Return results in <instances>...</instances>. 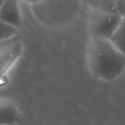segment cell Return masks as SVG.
<instances>
[{"mask_svg": "<svg viewBox=\"0 0 125 125\" xmlns=\"http://www.w3.org/2000/svg\"><path fill=\"white\" fill-rule=\"evenodd\" d=\"M86 59L92 75L100 81H114L125 70V54L109 39L91 37Z\"/></svg>", "mask_w": 125, "mask_h": 125, "instance_id": "obj_1", "label": "cell"}, {"mask_svg": "<svg viewBox=\"0 0 125 125\" xmlns=\"http://www.w3.org/2000/svg\"><path fill=\"white\" fill-rule=\"evenodd\" d=\"M122 18L113 12L90 6L88 27L91 37L109 39Z\"/></svg>", "mask_w": 125, "mask_h": 125, "instance_id": "obj_2", "label": "cell"}, {"mask_svg": "<svg viewBox=\"0 0 125 125\" xmlns=\"http://www.w3.org/2000/svg\"><path fill=\"white\" fill-rule=\"evenodd\" d=\"M23 49V43L18 35L0 42V86L7 81L9 72L21 57Z\"/></svg>", "mask_w": 125, "mask_h": 125, "instance_id": "obj_3", "label": "cell"}, {"mask_svg": "<svg viewBox=\"0 0 125 125\" xmlns=\"http://www.w3.org/2000/svg\"><path fill=\"white\" fill-rule=\"evenodd\" d=\"M0 20L19 28L21 24L19 0H6L0 6Z\"/></svg>", "mask_w": 125, "mask_h": 125, "instance_id": "obj_4", "label": "cell"}, {"mask_svg": "<svg viewBox=\"0 0 125 125\" xmlns=\"http://www.w3.org/2000/svg\"><path fill=\"white\" fill-rule=\"evenodd\" d=\"M20 112L15 102L6 98H0V125H14L20 120Z\"/></svg>", "mask_w": 125, "mask_h": 125, "instance_id": "obj_5", "label": "cell"}, {"mask_svg": "<svg viewBox=\"0 0 125 125\" xmlns=\"http://www.w3.org/2000/svg\"><path fill=\"white\" fill-rule=\"evenodd\" d=\"M109 40L121 52L125 54V17H122Z\"/></svg>", "mask_w": 125, "mask_h": 125, "instance_id": "obj_6", "label": "cell"}, {"mask_svg": "<svg viewBox=\"0 0 125 125\" xmlns=\"http://www.w3.org/2000/svg\"><path fill=\"white\" fill-rule=\"evenodd\" d=\"M18 28L0 20V42L18 36Z\"/></svg>", "mask_w": 125, "mask_h": 125, "instance_id": "obj_7", "label": "cell"}, {"mask_svg": "<svg viewBox=\"0 0 125 125\" xmlns=\"http://www.w3.org/2000/svg\"><path fill=\"white\" fill-rule=\"evenodd\" d=\"M115 8L118 15L125 17V0H115Z\"/></svg>", "mask_w": 125, "mask_h": 125, "instance_id": "obj_8", "label": "cell"}, {"mask_svg": "<svg viewBox=\"0 0 125 125\" xmlns=\"http://www.w3.org/2000/svg\"><path fill=\"white\" fill-rule=\"evenodd\" d=\"M25 2L28 4H37L40 2L42 0H23Z\"/></svg>", "mask_w": 125, "mask_h": 125, "instance_id": "obj_9", "label": "cell"}, {"mask_svg": "<svg viewBox=\"0 0 125 125\" xmlns=\"http://www.w3.org/2000/svg\"><path fill=\"white\" fill-rule=\"evenodd\" d=\"M6 1V0H0V6H1Z\"/></svg>", "mask_w": 125, "mask_h": 125, "instance_id": "obj_10", "label": "cell"}]
</instances>
